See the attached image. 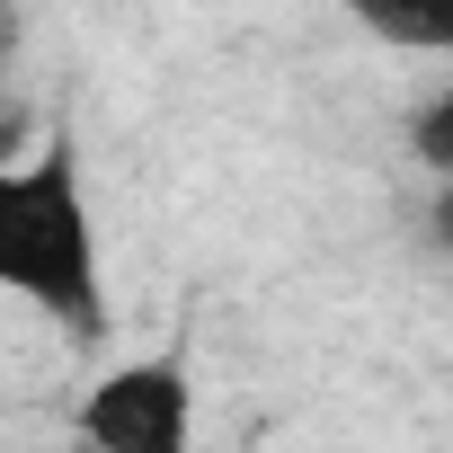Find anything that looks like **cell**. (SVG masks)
Instances as JSON below:
<instances>
[{
	"label": "cell",
	"instance_id": "6da1fadb",
	"mask_svg": "<svg viewBox=\"0 0 453 453\" xmlns=\"http://www.w3.org/2000/svg\"><path fill=\"white\" fill-rule=\"evenodd\" d=\"M0 294L36 303L63 329H98V213L81 187V151L54 134L45 151L0 169Z\"/></svg>",
	"mask_w": 453,
	"mask_h": 453
},
{
	"label": "cell",
	"instance_id": "7a4b0ae2",
	"mask_svg": "<svg viewBox=\"0 0 453 453\" xmlns=\"http://www.w3.org/2000/svg\"><path fill=\"white\" fill-rule=\"evenodd\" d=\"M89 453H196V373L187 356H134L81 391Z\"/></svg>",
	"mask_w": 453,
	"mask_h": 453
},
{
	"label": "cell",
	"instance_id": "3957f363",
	"mask_svg": "<svg viewBox=\"0 0 453 453\" xmlns=\"http://www.w3.org/2000/svg\"><path fill=\"white\" fill-rule=\"evenodd\" d=\"M338 10L400 54H453V0H338Z\"/></svg>",
	"mask_w": 453,
	"mask_h": 453
},
{
	"label": "cell",
	"instance_id": "277c9868",
	"mask_svg": "<svg viewBox=\"0 0 453 453\" xmlns=\"http://www.w3.org/2000/svg\"><path fill=\"white\" fill-rule=\"evenodd\" d=\"M409 151L435 169V187H453V89H444V98H426V107L409 116Z\"/></svg>",
	"mask_w": 453,
	"mask_h": 453
},
{
	"label": "cell",
	"instance_id": "5b68a950",
	"mask_svg": "<svg viewBox=\"0 0 453 453\" xmlns=\"http://www.w3.org/2000/svg\"><path fill=\"white\" fill-rule=\"evenodd\" d=\"M435 241H444V250H453V187H444V196H435Z\"/></svg>",
	"mask_w": 453,
	"mask_h": 453
},
{
	"label": "cell",
	"instance_id": "8992f818",
	"mask_svg": "<svg viewBox=\"0 0 453 453\" xmlns=\"http://www.w3.org/2000/svg\"><path fill=\"white\" fill-rule=\"evenodd\" d=\"M10 45H19V10L0 0V63H10Z\"/></svg>",
	"mask_w": 453,
	"mask_h": 453
}]
</instances>
